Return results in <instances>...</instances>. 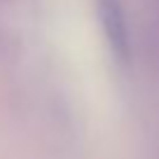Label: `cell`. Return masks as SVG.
<instances>
[{
    "label": "cell",
    "mask_w": 159,
    "mask_h": 159,
    "mask_svg": "<svg viewBox=\"0 0 159 159\" xmlns=\"http://www.w3.org/2000/svg\"><path fill=\"white\" fill-rule=\"evenodd\" d=\"M96 12L103 35L110 45V52L115 59L126 61L131 54V42H129V26H126V12L122 0H94Z\"/></svg>",
    "instance_id": "6da1fadb"
}]
</instances>
